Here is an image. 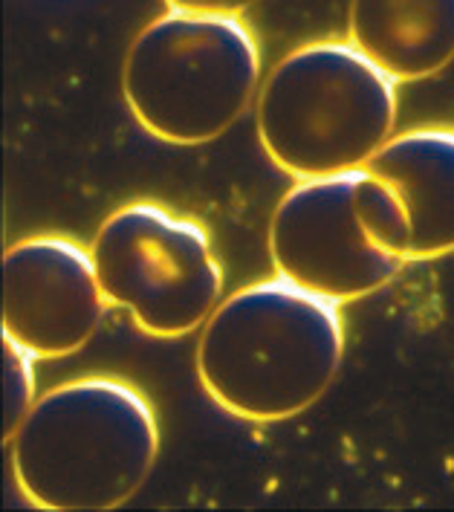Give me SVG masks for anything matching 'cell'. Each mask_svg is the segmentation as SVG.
<instances>
[{
  "label": "cell",
  "instance_id": "7",
  "mask_svg": "<svg viewBox=\"0 0 454 512\" xmlns=\"http://www.w3.org/2000/svg\"><path fill=\"white\" fill-rule=\"evenodd\" d=\"M107 298L90 249L70 238L38 235L3 255V339L32 359L81 351L102 322Z\"/></svg>",
  "mask_w": 454,
  "mask_h": 512
},
{
  "label": "cell",
  "instance_id": "3",
  "mask_svg": "<svg viewBox=\"0 0 454 512\" xmlns=\"http://www.w3.org/2000/svg\"><path fill=\"white\" fill-rule=\"evenodd\" d=\"M255 122L269 160L295 180L359 171L394 136L397 81L350 41H313L272 67Z\"/></svg>",
  "mask_w": 454,
  "mask_h": 512
},
{
  "label": "cell",
  "instance_id": "6",
  "mask_svg": "<svg viewBox=\"0 0 454 512\" xmlns=\"http://www.w3.org/2000/svg\"><path fill=\"white\" fill-rule=\"evenodd\" d=\"M90 255L107 304L128 310L151 336H188L220 304L223 267L206 229L157 203L116 209L99 226Z\"/></svg>",
  "mask_w": 454,
  "mask_h": 512
},
{
  "label": "cell",
  "instance_id": "10",
  "mask_svg": "<svg viewBox=\"0 0 454 512\" xmlns=\"http://www.w3.org/2000/svg\"><path fill=\"white\" fill-rule=\"evenodd\" d=\"M32 356L21 351L15 342L3 339V377H6V426L3 437L9 440L21 420L32 408V391H35V377H32Z\"/></svg>",
  "mask_w": 454,
  "mask_h": 512
},
{
  "label": "cell",
  "instance_id": "4",
  "mask_svg": "<svg viewBox=\"0 0 454 512\" xmlns=\"http://www.w3.org/2000/svg\"><path fill=\"white\" fill-rule=\"evenodd\" d=\"M261 53L241 18L168 9L134 38L122 90L136 122L171 145L223 136L249 108Z\"/></svg>",
  "mask_w": 454,
  "mask_h": 512
},
{
  "label": "cell",
  "instance_id": "8",
  "mask_svg": "<svg viewBox=\"0 0 454 512\" xmlns=\"http://www.w3.org/2000/svg\"><path fill=\"white\" fill-rule=\"evenodd\" d=\"M397 194L408 223V261L454 252V128L391 136L365 165Z\"/></svg>",
  "mask_w": 454,
  "mask_h": 512
},
{
  "label": "cell",
  "instance_id": "1",
  "mask_svg": "<svg viewBox=\"0 0 454 512\" xmlns=\"http://www.w3.org/2000/svg\"><path fill=\"white\" fill-rule=\"evenodd\" d=\"M345 353L336 301L269 278L217 304L197 345V379L223 411L281 423L330 388Z\"/></svg>",
  "mask_w": 454,
  "mask_h": 512
},
{
  "label": "cell",
  "instance_id": "11",
  "mask_svg": "<svg viewBox=\"0 0 454 512\" xmlns=\"http://www.w3.org/2000/svg\"><path fill=\"white\" fill-rule=\"evenodd\" d=\"M258 0H165L168 9L177 12H197V15H229V18H241L249 6H255Z\"/></svg>",
  "mask_w": 454,
  "mask_h": 512
},
{
  "label": "cell",
  "instance_id": "2",
  "mask_svg": "<svg viewBox=\"0 0 454 512\" xmlns=\"http://www.w3.org/2000/svg\"><path fill=\"white\" fill-rule=\"evenodd\" d=\"M9 440L15 484L32 507L50 512L122 507L160 452L151 403L110 377L73 379L41 394Z\"/></svg>",
  "mask_w": 454,
  "mask_h": 512
},
{
  "label": "cell",
  "instance_id": "9",
  "mask_svg": "<svg viewBox=\"0 0 454 512\" xmlns=\"http://www.w3.org/2000/svg\"><path fill=\"white\" fill-rule=\"evenodd\" d=\"M348 41L397 84L454 61V0H350Z\"/></svg>",
  "mask_w": 454,
  "mask_h": 512
},
{
  "label": "cell",
  "instance_id": "5",
  "mask_svg": "<svg viewBox=\"0 0 454 512\" xmlns=\"http://www.w3.org/2000/svg\"><path fill=\"white\" fill-rule=\"evenodd\" d=\"M405 246L400 200L368 168L298 180L269 223L275 272L336 304L391 284L408 264Z\"/></svg>",
  "mask_w": 454,
  "mask_h": 512
}]
</instances>
